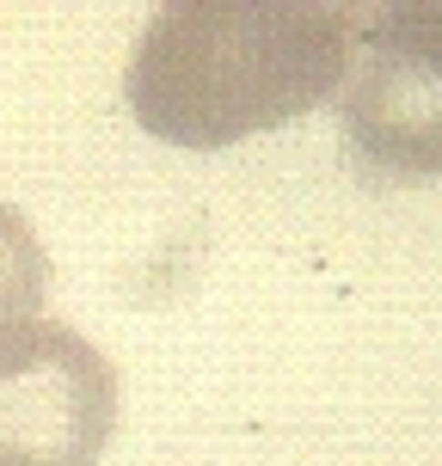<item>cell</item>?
Wrapping results in <instances>:
<instances>
[{"label": "cell", "instance_id": "6da1fadb", "mask_svg": "<svg viewBox=\"0 0 442 466\" xmlns=\"http://www.w3.org/2000/svg\"><path fill=\"white\" fill-rule=\"evenodd\" d=\"M356 6L166 0L129 56V111L172 147H228L326 105L350 74Z\"/></svg>", "mask_w": 442, "mask_h": 466}, {"label": "cell", "instance_id": "7a4b0ae2", "mask_svg": "<svg viewBox=\"0 0 442 466\" xmlns=\"http://www.w3.org/2000/svg\"><path fill=\"white\" fill-rule=\"evenodd\" d=\"M338 116L350 147L387 178H442V0L356 13V68Z\"/></svg>", "mask_w": 442, "mask_h": 466}, {"label": "cell", "instance_id": "3957f363", "mask_svg": "<svg viewBox=\"0 0 442 466\" xmlns=\"http://www.w3.org/2000/svg\"><path fill=\"white\" fill-rule=\"evenodd\" d=\"M117 430V369L56 319L0 326V466H93Z\"/></svg>", "mask_w": 442, "mask_h": 466}, {"label": "cell", "instance_id": "277c9868", "mask_svg": "<svg viewBox=\"0 0 442 466\" xmlns=\"http://www.w3.org/2000/svg\"><path fill=\"white\" fill-rule=\"evenodd\" d=\"M49 295V252L13 203H0V326L37 319Z\"/></svg>", "mask_w": 442, "mask_h": 466}]
</instances>
